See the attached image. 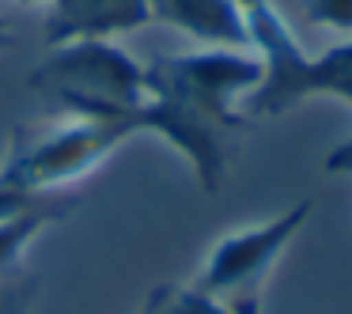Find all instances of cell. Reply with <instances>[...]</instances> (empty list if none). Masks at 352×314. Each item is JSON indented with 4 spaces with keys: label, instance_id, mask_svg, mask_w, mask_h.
Listing matches in <instances>:
<instances>
[{
    "label": "cell",
    "instance_id": "1",
    "mask_svg": "<svg viewBox=\"0 0 352 314\" xmlns=\"http://www.w3.org/2000/svg\"><path fill=\"white\" fill-rule=\"evenodd\" d=\"M261 80L254 49L208 46L197 54H167L144 65V106L137 133L167 140L205 193L228 182L231 137L246 125L243 102Z\"/></svg>",
    "mask_w": 352,
    "mask_h": 314
},
{
    "label": "cell",
    "instance_id": "2",
    "mask_svg": "<svg viewBox=\"0 0 352 314\" xmlns=\"http://www.w3.org/2000/svg\"><path fill=\"white\" fill-rule=\"evenodd\" d=\"M246 34L261 61V80L243 102L246 122L280 117L311 99H333L352 110V38L307 54L273 0L246 12Z\"/></svg>",
    "mask_w": 352,
    "mask_h": 314
},
{
    "label": "cell",
    "instance_id": "3",
    "mask_svg": "<svg viewBox=\"0 0 352 314\" xmlns=\"http://www.w3.org/2000/svg\"><path fill=\"white\" fill-rule=\"evenodd\" d=\"M27 87L42 102L76 122H118L137 133L144 106V65L133 61L118 42H76L57 46L34 65Z\"/></svg>",
    "mask_w": 352,
    "mask_h": 314
},
{
    "label": "cell",
    "instance_id": "4",
    "mask_svg": "<svg viewBox=\"0 0 352 314\" xmlns=\"http://www.w3.org/2000/svg\"><path fill=\"white\" fill-rule=\"evenodd\" d=\"M137 133L118 122H69L50 133L19 129L0 163V186L27 197H54L87 178Z\"/></svg>",
    "mask_w": 352,
    "mask_h": 314
},
{
    "label": "cell",
    "instance_id": "5",
    "mask_svg": "<svg viewBox=\"0 0 352 314\" xmlns=\"http://www.w3.org/2000/svg\"><path fill=\"white\" fill-rule=\"evenodd\" d=\"M311 212H314V201L303 197L296 205H288L280 216H273V220L223 235L208 250L193 288L212 295L231 314H261V295H265L269 276L288 254V246L299 238V231L307 227Z\"/></svg>",
    "mask_w": 352,
    "mask_h": 314
},
{
    "label": "cell",
    "instance_id": "6",
    "mask_svg": "<svg viewBox=\"0 0 352 314\" xmlns=\"http://www.w3.org/2000/svg\"><path fill=\"white\" fill-rule=\"evenodd\" d=\"M152 23L144 0H50L42 19L46 49L76 42H114Z\"/></svg>",
    "mask_w": 352,
    "mask_h": 314
},
{
    "label": "cell",
    "instance_id": "7",
    "mask_svg": "<svg viewBox=\"0 0 352 314\" xmlns=\"http://www.w3.org/2000/svg\"><path fill=\"white\" fill-rule=\"evenodd\" d=\"M152 23L175 27L205 46H228V49H250L246 16L231 0H144Z\"/></svg>",
    "mask_w": 352,
    "mask_h": 314
},
{
    "label": "cell",
    "instance_id": "8",
    "mask_svg": "<svg viewBox=\"0 0 352 314\" xmlns=\"http://www.w3.org/2000/svg\"><path fill=\"white\" fill-rule=\"evenodd\" d=\"M76 208V197L69 193H57V197H46L42 205L27 208L23 216L0 223V273H12V269H23V258L31 250V243L42 235L46 227L61 223L65 216Z\"/></svg>",
    "mask_w": 352,
    "mask_h": 314
},
{
    "label": "cell",
    "instance_id": "9",
    "mask_svg": "<svg viewBox=\"0 0 352 314\" xmlns=\"http://www.w3.org/2000/svg\"><path fill=\"white\" fill-rule=\"evenodd\" d=\"M137 314H231V311L220 306L212 295L197 291L193 284H160L155 291H148L144 306Z\"/></svg>",
    "mask_w": 352,
    "mask_h": 314
},
{
    "label": "cell",
    "instance_id": "10",
    "mask_svg": "<svg viewBox=\"0 0 352 314\" xmlns=\"http://www.w3.org/2000/svg\"><path fill=\"white\" fill-rule=\"evenodd\" d=\"M34 295H38V284L27 273V265L0 273V314H31Z\"/></svg>",
    "mask_w": 352,
    "mask_h": 314
},
{
    "label": "cell",
    "instance_id": "11",
    "mask_svg": "<svg viewBox=\"0 0 352 314\" xmlns=\"http://www.w3.org/2000/svg\"><path fill=\"white\" fill-rule=\"evenodd\" d=\"M299 4H303V19L311 27L352 34V0H299Z\"/></svg>",
    "mask_w": 352,
    "mask_h": 314
},
{
    "label": "cell",
    "instance_id": "12",
    "mask_svg": "<svg viewBox=\"0 0 352 314\" xmlns=\"http://www.w3.org/2000/svg\"><path fill=\"white\" fill-rule=\"evenodd\" d=\"M57 197V193H54ZM46 197H27V193H12V190H4L0 186V223L4 220H16V216H23L27 208H34V205H42Z\"/></svg>",
    "mask_w": 352,
    "mask_h": 314
},
{
    "label": "cell",
    "instance_id": "13",
    "mask_svg": "<svg viewBox=\"0 0 352 314\" xmlns=\"http://www.w3.org/2000/svg\"><path fill=\"white\" fill-rule=\"evenodd\" d=\"M322 167H326V175H344V178H352V137H344L337 148H329L326 159H322Z\"/></svg>",
    "mask_w": 352,
    "mask_h": 314
},
{
    "label": "cell",
    "instance_id": "14",
    "mask_svg": "<svg viewBox=\"0 0 352 314\" xmlns=\"http://www.w3.org/2000/svg\"><path fill=\"white\" fill-rule=\"evenodd\" d=\"M16 46V31L8 27V19H0V54H8Z\"/></svg>",
    "mask_w": 352,
    "mask_h": 314
},
{
    "label": "cell",
    "instance_id": "15",
    "mask_svg": "<svg viewBox=\"0 0 352 314\" xmlns=\"http://www.w3.org/2000/svg\"><path fill=\"white\" fill-rule=\"evenodd\" d=\"M231 4H235V8H239V12H243V16H246V12H254V8H258V4H265V0H231Z\"/></svg>",
    "mask_w": 352,
    "mask_h": 314
},
{
    "label": "cell",
    "instance_id": "16",
    "mask_svg": "<svg viewBox=\"0 0 352 314\" xmlns=\"http://www.w3.org/2000/svg\"><path fill=\"white\" fill-rule=\"evenodd\" d=\"M19 4H50V0H19Z\"/></svg>",
    "mask_w": 352,
    "mask_h": 314
}]
</instances>
